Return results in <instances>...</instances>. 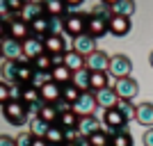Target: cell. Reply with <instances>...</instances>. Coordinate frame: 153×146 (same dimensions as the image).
<instances>
[{
	"instance_id": "ffe728a7",
	"label": "cell",
	"mask_w": 153,
	"mask_h": 146,
	"mask_svg": "<svg viewBox=\"0 0 153 146\" xmlns=\"http://www.w3.org/2000/svg\"><path fill=\"white\" fill-rule=\"evenodd\" d=\"M135 121L140 126H146V128H153V103H140L137 105V116Z\"/></svg>"
},
{
	"instance_id": "8d00e7d4",
	"label": "cell",
	"mask_w": 153,
	"mask_h": 146,
	"mask_svg": "<svg viewBox=\"0 0 153 146\" xmlns=\"http://www.w3.org/2000/svg\"><path fill=\"white\" fill-rule=\"evenodd\" d=\"M91 146H112V137L108 135V130H98L89 137Z\"/></svg>"
},
{
	"instance_id": "83f0119b",
	"label": "cell",
	"mask_w": 153,
	"mask_h": 146,
	"mask_svg": "<svg viewBox=\"0 0 153 146\" xmlns=\"http://www.w3.org/2000/svg\"><path fill=\"white\" fill-rule=\"evenodd\" d=\"M110 87V76L105 73V71H96V73H91V91H101V89H108Z\"/></svg>"
},
{
	"instance_id": "e0dca14e",
	"label": "cell",
	"mask_w": 153,
	"mask_h": 146,
	"mask_svg": "<svg viewBox=\"0 0 153 146\" xmlns=\"http://www.w3.org/2000/svg\"><path fill=\"white\" fill-rule=\"evenodd\" d=\"M101 130V121L96 119L94 114H87V116H80V123H78V133L85 135V137H91L94 133Z\"/></svg>"
},
{
	"instance_id": "7a4b0ae2",
	"label": "cell",
	"mask_w": 153,
	"mask_h": 146,
	"mask_svg": "<svg viewBox=\"0 0 153 146\" xmlns=\"http://www.w3.org/2000/svg\"><path fill=\"white\" fill-rule=\"evenodd\" d=\"M2 114H5V119L12 123V126H23L27 119H30V114H27V107L23 101H9L2 105Z\"/></svg>"
},
{
	"instance_id": "8fae6325",
	"label": "cell",
	"mask_w": 153,
	"mask_h": 146,
	"mask_svg": "<svg viewBox=\"0 0 153 146\" xmlns=\"http://www.w3.org/2000/svg\"><path fill=\"white\" fill-rule=\"evenodd\" d=\"M110 55L103 50H96L94 55H89L87 57V71H91V73H96V71H105L108 73L110 71Z\"/></svg>"
},
{
	"instance_id": "f6af8a7d",
	"label": "cell",
	"mask_w": 153,
	"mask_h": 146,
	"mask_svg": "<svg viewBox=\"0 0 153 146\" xmlns=\"http://www.w3.org/2000/svg\"><path fill=\"white\" fill-rule=\"evenodd\" d=\"M76 144H78V146H91V142H89V137H85V135H80V137L76 139Z\"/></svg>"
},
{
	"instance_id": "44dd1931",
	"label": "cell",
	"mask_w": 153,
	"mask_h": 146,
	"mask_svg": "<svg viewBox=\"0 0 153 146\" xmlns=\"http://www.w3.org/2000/svg\"><path fill=\"white\" fill-rule=\"evenodd\" d=\"M64 64H66L73 73H78V71H85V69H87V57H82V55L76 53V50H69L66 55H64Z\"/></svg>"
},
{
	"instance_id": "f546056e",
	"label": "cell",
	"mask_w": 153,
	"mask_h": 146,
	"mask_svg": "<svg viewBox=\"0 0 153 146\" xmlns=\"http://www.w3.org/2000/svg\"><path fill=\"white\" fill-rule=\"evenodd\" d=\"M51 130V123H46L41 116H37V119H30V133L34 135V137H46V133Z\"/></svg>"
},
{
	"instance_id": "4316f807",
	"label": "cell",
	"mask_w": 153,
	"mask_h": 146,
	"mask_svg": "<svg viewBox=\"0 0 153 146\" xmlns=\"http://www.w3.org/2000/svg\"><path fill=\"white\" fill-rule=\"evenodd\" d=\"M73 84H76L80 91H91V71H78L73 76Z\"/></svg>"
},
{
	"instance_id": "9c48e42d",
	"label": "cell",
	"mask_w": 153,
	"mask_h": 146,
	"mask_svg": "<svg viewBox=\"0 0 153 146\" xmlns=\"http://www.w3.org/2000/svg\"><path fill=\"white\" fill-rule=\"evenodd\" d=\"M32 37V30H30V23H25L23 19H16V21H9V39H16V41H27Z\"/></svg>"
},
{
	"instance_id": "ba28073f",
	"label": "cell",
	"mask_w": 153,
	"mask_h": 146,
	"mask_svg": "<svg viewBox=\"0 0 153 146\" xmlns=\"http://www.w3.org/2000/svg\"><path fill=\"white\" fill-rule=\"evenodd\" d=\"M19 69H21L19 59H2V64H0L2 82H5V84H16V82H19Z\"/></svg>"
},
{
	"instance_id": "cb8c5ba5",
	"label": "cell",
	"mask_w": 153,
	"mask_h": 146,
	"mask_svg": "<svg viewBox=\"0 0 153 146\" xmlns=\"http://www.w3.org/2000/svg\"><path fill=\"white\" fill-rule=\"evenodd\" d=\"M66 14H69L66 2H59V0H51V2H46V16H51V19H64Z\"/></svg>"
},
{
	"instance_id": "30bf717a",
	"label": "cell",
	"mask_w": 153,
	"mask_h": 146,
	"mask_svg": "<svg viewBox=\"0 0 153 146\" xmlns=\"http://www.w3.org/2000/svg\"><path fill=\"white\" fill-rule=\"evenodd\" d=\"M44 48H46V55H51V57H57V55H66V39L62 34H53L44 41Z\"/></svg>"
},
{
	"instance_id": "60d3db41",
	"label": "cell",
	"mask_w": 153,
	"mask_h": 146,
	"mask_svg": "<svg viewBox=\"0 0 153 146\" xmlns=\"http://www.w3.org/2000/svg\"><path fill=\"white\" fill-rule=\"evenodd\" d=\"M23 96V84H9V101H21Z\"/></svg>"
},
{
	"instance_id": "5bb4252c",
	"label": "cell",
	"mask_w": 153,
	"mask_h": 146,
	"mask_svg": "<svg viewBox=\"0 0 153 146\" xmlns=\"http://www.w3.org/2000/svg\"><path fill=\"white\" fill-rule=\"evenodd\" d=\"M46 16V2H25L23 5V12H21V19L25 23H32V21Z\"/></svg>"
},
{
	"instance_id": "4fadbf2b",
	"label": "cell",
	"mask_w": 153,
	"mask_h": 146,
	"mask_svg": "<svg viewBox=\"0 0 153 146\" xmlns=\"http://www.w3.org/2000/svg\"><path fill=\"white\" fill-rule=\"evenodd\" d=\"M73 50L80 53L82 57H89V55H94L98 48H96V39L89 37V34H82V37L73 39Z\"/></svg>"
},
{
	"instance_id": "c3c4849f",
	"label": "cell",
	"mask_w": 153,
	"mask_h": 146,
	"mask_svg": "<svg viewBox=\"0 0 153 146\" xmlns=\"http://www.w3.org/2000/svg\"><path fill=\"white\" fill-rule=\"evenodd\" d=\"M149 62H151V66H153V53H151V57H149Z\"/></svg>"
},
{
	"instance_id": "7dc6e473",
	"label": "cell",
	"mask_w": 153,
	"mask_h": 146,
	"mask_svg": "<svg viewBox=\"0 0 153 146\" xmlns=\"http://www.w3.org/2000/svg\"><path fill=\"white\" fill-rule=\"evenodd\" d=\"M64 146H78V144H76V142H69V144H64Z\"/></svg>"
},
{
	"instance_id": "ab89813d",
	"label": "cell",
	"mask_w": 153,
	"mask_h": 146,
	"mask_svg": "<svg viewBox=\"0 0 153 146\" xmlns=\"http://www.w3.org/2000/svg\"><path fill=\"white\" fill-rule=\"evenodd\" d=\"M34 139H37V137H34L30 130H25V133H21L19 137H16V144H19V146H32Z\"/></svg>"
},
{
	"instance_id": "8992f818",
	"label": "cell",
	"mask_w": 153,
	"mask_h": 146,
	"mask_svg": "<svg viewBox=\"0 0 153 146\" xmlns=\"http://www.w3.org/2000/svg\"><path fill=\"white\" fill-rule=\"evenodd\" d=\"M0 55L2 59H21L23 55V44L16 39H0Z\"/></svg>"
},
{
	"instance_id": "52a82bcc",
	"label": "cell",
	"mask_w": 153,
	"mask_h": 146,
	"mask_svg": "<svg viewBox=\"0 0 153 146\" xmlns=\"http://www.w3.org/2000/svg\"><path fill=\"white\" fill-rule=\"evenodd\" d=\"M103 123H105V128H108V133H114V130H121V128L128 126V121L123 119V114L117 107L103 110Z\"/></svg>"
},
{
	"instance_id": "9a60e30c",
	"label": "cell",
	"mask_w": 153,
	"mask_h": 146,
	"mask_svg": "<svg viewBox=\"0 0 153 146\" xmlns=\"http://www.w3.org/2000/svg\"><path fill=\"white\" fill-rule=\"evenodd\" d=\"M46 53V48H44V41L41 39H37V37H30L27 41H23V55H25L27 59H34L37 57H41Z\"/></svg>"
},
{
	"instance_id": "ac0fdd59",
	"label": "cell",
	"mask_w": 153,
	"mask_h": 146,
	"mask_svg": "<svg viewBox=\"0 0 153 146\" xmlns=\"http://www.w3.org/2000/svg\"><path fill=\"white\" fill-rule=\"evenodd\" d=\"M39 91H41V101H44L46 105H55V103L62 98V87H59L57 82H48V84H44Z\"/></svg>"
},
{
	"instance_id": "7bdbcfd3",
	"label": "cell",
	"mask_w": 153,
	"mask_h": 146,
	"mask_svg": "<svg viewBox=\"0 0 153 146\" xmlns=\"http://www.w3.org/2000/svg\"><path fill=\"white\" fill-rule=\"evenodd\" d=\"M0 146H19V144H16V137H12V135H0Z\"/></svg>"
},
{
	"instance_id": "7402d4cb",
	"label": "cell",
	"mask_w": 153,
	"mask_h": 146,
	"mask_svg": "<svg viewBox=\"0 0 153 146\" xmlns=\"http://www.w3.org/2000/svg\"><path fill=\"white\" fill-rule=\"evenodd\" d=\"M110 7H112L114 16H123V19H130L135 12V2H130V0H112Z\"/></svg>"
},
{
	"instance_id": "3957f363",
	"label": "cell",
	"mask_w": 153,
	"mask_h": 146,
	"mask_svg": "<svg viewBox=\"0 0 153 146\" xmlns=\"http://www.w3.org/2000/svg\"><path fill=\"white\" fill-rule=\"evenodd\" d=\"M130 71H133V62L128 55H112L110 59V76H114L117 80H121V78H130Z\"/></svg>"
},
{
	"instance_id": "2e32d148",
	"label": "cell",
	"mask_w": 153,
	"mask_h": 146,
	"mask_svg": "<svg viewBox=\"0 0 153 146\" xmlns=\"http://www.w3.org/2000/svg\"><path fill=\"white\" fill-rule=\"evenodd\" d=\"M96 103H98V107H103V110H112V107H117L119 96H117V91L112 87H108V89L96 91Z\"/></svg>"
},
{
	"instance_id": "74e56055",
	"label": "cell",
	"mask_w": 153,
	"mask_h": 146,
	"mask_svg": "<svg viewBox=\"0 0 153 146\" xmlns=\"http://www.w3.org/2000/svg\"><path fill=\"white\" fill-rule=\"evenodd\" d=\"M48 82H53V76L51 73H46V71H37V76H34V80H32V84L34 87H44V84H48Z\"/></svg>"
},
{
	"instance_id": "d590c367",
	"label": "cell",
	"mask_w": 153,
	"mask_h": 146,
	"mask_svg": "<svg viewBox=\"0 0 153 146\" xmlns=\"http://www.w3.org/2000/svg\"><path fill=\"white\" fill-rule=\"evenodd\" d=\"M32 64H34V69H37V71H46V73H51V71L55 69V62H53V57H51V55H46V53L41 55V57H37Z\"/></svg>"
},
{
	"instance_id": "d4e9b609",
	"label": "cell",
	"mask_w": 153,
	"mask_h": 146,
	"mask_svg": "<svg viewBox=\"0 0 153 146\" xmlns=\"http://www.w3.org/2000/svg\"><path fill=\"white\" fill-rule=\"evenodd\" d=\"M78 123H80V114H76L73 110L71 112H62L59 121H57V126L62 130H78Z\"/></svg>"
},
{
	"instance_id": "e575fe53",
	"label": "cell",
	"mask_w": 153,
	"mask_h": 146,
	"mask_svg": "<svg viewBox=\"0 0 153 146\" xmlns=\"http://www.w3.org/2000/svg\"><path fill=\"white\" fill-rule=\"evenodd\" d=\"M80 94H82V91H80V89H78L73 82H71V84H64V87H62V98H64V101H69L71 105H76V101L80 98Z\"/></svg>"
},
{
	"instance_id": "5b68a950",
	"label": "cell",
	"mask_w": 153,
	"mask_h": 146,
	"mask_svg": "<svg viewBox=\"0 0 153 146\" xmlns=\"http://www.w3.org/2000/svg\"><path fill=\"white\" fill-rule=\"evenodd\" d=\"M98 107V103H96V94L94 91H82L80 98L76 101L73 105V112L80 116H87V114H94V110Z\"/></svg>"
},
{
	"instance_id": "ee69618b",
	"label": "cell",
	"mask_w": 153,
	"mask_h": 146,
	"mask_svg": "<svg viewBox=\"0 0 153 146\" xmlns=\"http://www.w3.org/2000/svg\"><path fill=\"white\" fill-rule=\"evenodd\" d=\"M142 144H144V146H153V128L144 130V135H142Z\"/></svg>"
},
{
	"instance_id": "836d02e7",
	"label": "cell",
	"mask_w": 153,
	"mask_h": 146,
	"mask_svg": "<svg viewBox=\"0 0 153 146\" xmlns=\"http://www.w3.org/2000/svg\"><path fill=\"white\" fill-rule=\"evenodd\" d=\"M41 119H44L46 123H51V126H57L59 110L55 107V105H44V110H41Z\"/></svg>"
},
{
	"instance_id": "d6a6232c",
	"label": "cell",
	"mask_w": 153,
	"mask_h": 146,
	"mask_svg": "<svg viewBox=\"0 0 153 146\" xmlns=\"http://www.w3.org/2000/svg\"><path fill=\"white\" fill-rule=\"evenodd\" d=\"M89 14H94V16H101V19H108V21L114 19V14H112V7H110V2H96V5L89 9Z\"/></svg>"
},
{
	"instance_id": "6da1fadb",
	"label": "cell",
	"mask_w": 153,
	"mask_h": 146,
	"mask_svg": "<svg viewBox=\"0 0 153 146\" xmlns=\"http://www.w3.org/2000/svg\"><path fill=\"white\" fill-rule=\"evenodd\" d=\"M87 23H89V14L85 12H69L64 16V34L78 39L87 34Z\"/></svg>"
},
{
	"instance_id": "484cf974",
	"label": "cell",
	"mask_w": 153,
	"mask_h": 146,
	"mask_svg": "<svg viewBox=\"0 0 153 146\" xmlns=\"http://www.w3.org/2000/svg\"><path fill=\"white\" fill-rule=\"evenodd\" d=\"M108 135L112 137V146H133V135L128 133V128H121V130H114Z\"/></svg>"
},
{
	"instance_id": "f35d334b",
	"label": "cell",
	"mask_w": 153,
	"mask_h": 146,
	"mask_svg": "<svg viewBox=\"0 0 153 146\" xmlns=\"http://www.w3.org/2000/svg\"><path fill=\"white\" fill-rule=\"evenodd\" d=\"M46 103L44 101H37V103H30V105H25L27 107V114H30V119H37V116H41V110H44Z\"/></svg>"
},
{
	"instance_id": "277c9868",
	"label": "cell",
	"mask_w": 153,
	"mask_h": 146,
	"mask_svg": "<svg viewBox=\"0 0 153 146\" xmlns=\"http://www.w3.org/2000/svg\"><path fill=\"white\" fill-rule=\"evenodd\" d=\"M119 96V101H133L135 96L140 94V84L135 78H121V80H117L114 87H112Z\"/></svg>"
},
{
	"instance_id": "1f68e13d",
	"label": "cell",
	"mask_w": 153,
	"mask_h": 146,
	"mask_svg": "<svg viewBox=\"0 0 153 146\" xmlns=\"http://www.w3.org/2000/svg\"><path fill=\"white\" fill-rule=\"evenodd\" d=\"M117 110L123 114L126 121H133L137 116V105H133V101H119L117 103Z\"/></svg>"
},
{
	"instance_id": "f1b7e54d",
	"label": "cell",
	"mask_w": 153,
	"mask_h": 146,
	"mask_svg": "<svg viewBox=\"0 0 153 146\" xmlns=\"http://www.w3.org/2000/svg\"><path fill=\"white\" fill-rule=\"evenodd\" d=\"M48 144H59V146H64L66 144V133H64L59 126H51V130L46 133V137H44Z\"/></svg>"
},
{
	"instance_id": "4dcf8cb0",
	"label": "cell",
	"mask_w": 153,
	"mask_h": 146,
	"mask_svg": "<svg viewBox=\"0 0 153 146\" xmlns=\"http://www.w3.org/2000/svg\"><path fill=\"white\" fill-rule=\"evenodd\" d=\"M21 101L25 103V105L41 101V91H39V87H34V84H23V96H21Z\"/></svg>"
},
{
	"instance_id": "bcb514c9",
	"label": "cell",
	"mask_w": 153,
	"mask_h": 146,
	"mask_svg": "<svg viewBox=\"0 0 153 146\" xmlns=\"http://www.w3.org/2000/svg\"><path fill=\"white\" fill-rule=\"evenodd\" d=\"M32 146H51V144H48V142H46L44 137H37V139H34V144H32Z\"/></svg>"
},
{
	"instance_id": "b9f144b4",
	"label": "cell",
	"mask_w": 153,
	"mask_h": 146,
	"mask_svg": "<svg viewBox=\"0 0 153 146\" xmlns=\"http://www.w3.org/2000/svg\"><path fill=\"white\" fill-rule=\"evenodd\" d=\"M0 103L5 105V103H9V84H0Z\"/></svg>"
},
{
	"instance_id": "7c38bea8",
	"label": "cell",
	"mask_w": 153,
	"mask_h": 146,
	"mask_svg": "<svg viewBox=\"0 0 153 146\" xmlns=\"http://www.w3.org/2000/svg\"><path fill=\"white\" fill-rule=\"evenodd\" d=\"M110 32V21L108 19H101V16H94L89 14V23H87V34L94 39L103 37V34H108Z\"/></svg>"
},
{
	"instance_id": "603a6c76",
	"label": "cell",
	"mask_w": 153,
	"mask_h": 146,
	"mask_svg": "<svg viewBox=\"0 0 153 146\" xmlns=\"http://www.w3.org/2000/svg\"><path fill=\"white\" fill-rule=\"evenodd\" d=\"M130 27H133L130 19H123V16H114V19L110 21V32H112L114 37H123V34H128Z\"/></svg>"
},
{
	"instance_id": "d6986e66",
	"label": "cell",
	"mask_w": 153,
	"mask_h": 146,
	"mask_svg": "<svg viewBox=\"0 0 153 146\" xmlns=\"http://www.w3.org/2000/svg\"><path fill=\"white\" fill-rule=\"evenodd\" d=\"M51 76H53V82H57L59 87H64V84H71L73 82V71L66 66V64H59V66H55V69L51 71Z\"/></svg>"
}]
</instances>
